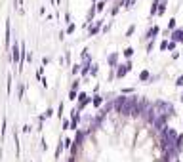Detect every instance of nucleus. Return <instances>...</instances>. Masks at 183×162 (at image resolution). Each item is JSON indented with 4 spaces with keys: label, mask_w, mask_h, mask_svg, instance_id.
I'll return each mask as SVG.
<instances>
[{
    "label": "nucleus",
    "mask_w": 183,
    "mask_h": 162,
    "mask_svg": "<svg viewBox=\"0 0 183 162\" xmlns=\"http://www.w3.org/2000/svg\"><path fill=\"white\" fill-rule=\"evenodd\" d=\"M168 114H160V116H156L155 118V122H153V128L155 130H158V132H162V130L166 128V124H168Z\"/></svg>",
    "instance_id": "1"
},
{
    "label": "nucleus",
    "mask_w": 183,
    "mask_h": 162,
    "mask_svg": "<svg viewBox=\"0 0 183 162\" xmlns=\"http://www.w3.org/2000/svg\"><path fill=\"white\" fill-rule=\"evenodd\" d=\"M21 55H23V54H21V46L15 42V44L12 46V63H19V65H21V61H23Z\"/></svg>",
    "instance_id": "2"
},
{
    "label": "nucleus",
    "mask_w": 183,
    "mask_h": 162,
    "mask_svg": "<svg viewBox=\"0 0 183 162\" xmlns=\"http://www.w3.org/2000/svg\"><path fill=\"white\" fill-rule=\"evenodd\" d=\"M130 69H132V61L128 59L124 65H118V67H117V78H124V76L128 75V71H130Z\"/></svg>",
    "instance_id": "3"
},
{
    "label": "nucleus",
    "mask_w": 183,
    "mask_h": 162,
    "mask_svg": "<svg viewBox=\"0 0 183 162\" xmlns=\"http://www.w3.org/2000/svg\"><path fill=\"white\" fill-rule=\"evenodd\" d=\"M78 122H80V111H78V109H72L71 111V130H76Z\"/></svg>",
    "instance_id": "4"
},
{
    "label": "nucleus",
    "mask_w": 183,
    "mask_h": 162,
    "mask_svg": "<svg viewBox=\"0 0 183 162\" xmlns=\"http://www.w3.org/2000/svg\"><path fill=\"white\" fill-rule=\"evenodd\" d=\"M170 40H174V42H177V44H183V29H176V31H172Z\"/></svg>",
    "instance_id": "5"
},
{
    "label": "nucleus",
    "mask_w": 183,
    "mask_h": 162,
    "mask_svg": "<svg viewBox=\"0 0 183 162\" xmlns=\"http://www.w3.org/2000/svg\"><path fill=\"white\" fill-rule=\"evenodd\" d=\"M118 52H113L111 55L107 57V63H109V67H118Z\"/></svg>",
    "instance_id": "6"
},
{
    "label": "nucleus",
    "mask_w": 183,
    "mask_h": 162,
    "mask_svg": "<svg viewBox=\"0 0 183 162\" xmlns=\"http://www.w3.org/2000/svg\"><path fill=\"white\" fill-rule=\"evenodd\" d=\"M103 21H97V23H93V25H90V27H88V33H90V36H93V34H97L99 31H101L103 27Z\"/></svg>",
    "instance_id": "7"
},
{
    "label": "nucleus",
    "mask_w": 183,
    "mask_h": 162,
    "mask_svg": "<svg viewBox=\"0 0 183 162\" xmlns=\"http://www.w3.org/2000/svg\"><path fill=\"white\" fill-rule=\"evenodd\" d=\"M160 33V27L158 25H155V27H151L149 31H147V34H145V38H149V40H155V36Z\"/></svg>",
    "instance_id": "8"
},
{
    "label": "nucleus",
    "mask_w": 183,
    "mask_h": 162,
    "mask_svg": "<svg viewBox=\"0 0 183 162\" xmlns=\"http://www.w3.org/2000/svg\"><path fill=\"white\" fill-rule=\"evenodd\" d=\"M176 151H177V155H181V153H183V134L177 135V141H176Z\"/></svg>",
    "instance_id": "9"
},
{
    "label": "nucleus",
    "mask_w": 183,
    "mask_h": 162,
    "mask_svg": "<svg viewBox=\"0 0 183 162\" xmlns=\"http://www.w3.org/2000/svg\"><path fill=\"white\" fill-rule=\"evenodd\" d=\"M92 105L96 107V109H99V107L103 105V97H101V96H93V97H92Z\"/></svg>",
    "instance_id": "10"
},
{
    "label": "nucleus",
    "mask_w": 183,
    "mask_h": 162,
    "mask_svg": "<svg viewBox=\"0 0 183 162\" xmlns=\"http://www.w3.org/2000/svg\"><path fill=\"white\" fill-rule=\"evenodd\" d=\"M166 8H168V2H166V0H162V2L158 4V13H156V15H164V13H166Z\"/></svg>",
    "instance_id": "11"
},
{
    "label": "nucleus",
    "mask_w": 183,
    "mask_h": 162,
    "mask_svg": "<svg viewBox=\"0 0 183 162\" xmlns=\"http://www.w3.org/2000/svg\"><path fill=\"white\" fill-rule=\"evenodd\" d=\"M52 114H54V109H46V111L40 114V122H44V120H46V118H50Z\"/></svg>",
    "instance_id": "12"
},
{
    "label": "nucleus",
    "mask_w": 183,
    "mask_h": 162,
    "mask_svg": "<svg viewBox=\"0 0 183 162\" xmlns=\"http://www.w3.org/2000/svg\"><path fill=\"white\" fill-rule=\"evenodd\" d=\"M149 78H151V72H149L147 69H145V71H141V72H139V80H141V82H145V80H149Z\"/></svg>",
    "instance_id": "13"
},
{
    "label": "nucleus",
    "mask_w": 183,
    "mask_h": 162,
    "mask_svg": "<svg viewBox=\"0 0 183 162\" xmlns=\"http://www.w3.org/2000/svg\"><path fill=\"white\" fill-rule=\"evenodd\" d=\"M132 55H134V48H126V50H124V57H126V59H130Z\"/></svg>",
    "instance_id": "14"
},
{
    "label": "nucleus",
    "mask_w": 183,
    "mask_h": 162,
    "mask_svg": "<svg viewBox=\"0 0 183 162\" xmlns=\"http://www.w3.org/2000/svg\"><path fill=\"white\" fill-rule=\"evenodd\" d=\"M90 75H92V76L97 75V63H92V65H90Z\"/></svg>",
    "instance_id": "15"
},
{
    "label": "nucleus",
    "mask_w": 183,
    "mask_h": 162,
    "mask_svg": "<svg viewBox=\"0 0 183 162\" xmlns=\"http://www.w3.org/2000/svg\"><path fill=\"white\" fill-rule=\"evenodd\" d=\"M107 6V0H103V2H97L96 4V8H97V12H103V8Z\"/></svg>",
    "instance_id": "16"
},
{
    "label": "nucleus",
    "mask_w": 183,
    "mask_h": 162,
    "mask_svg": "<svg viewBox=\"0 0 183 162\" xmlns=\"http://www.w3.org/2000/svg\"><path fill=\"white\" fill-rule=\"evenodd\" d=\"M168 29L170 31H176V17H172L170 21H168Z\"/></svg>",
    "instance_id": "17"
},
{
    "label": "nucleus",
    "mask_w": 183,
    "mask_h": 162,
    "mask_svg": "<svg viewBox=\"0 0 183 162\" xmlns=\"http://www.w3.org/2000/svg\"><path fill=\"white\" fill-rule=\"evenodd\" d=\"M168 44H170V40H162V42H160V50L166 52V50H168Z\"/></svg>",
    "instance_id": "18"
},
{
    "label": "nucleus",
    "mask_w": 183,
    "mask_h": 162,
    "mask_svg": "<svg viewBox=\"0 0 183 162\" xmlns=\"http://www.w3.org/2000/svg\"><path fill=\"white\" fill-rule=\"evenodd\" d=\"M86 99H88V96H86V93H84V92H80V93H78V103H82V101H86Z\"/></svg>",
    "instance_id": "19"
},
{
    "label": "nucleus",
    "mask_w": 183,
    "mask_h": 162,
    "mask_svg": "<svg viewBox=\"0 0 183 162\" xmlns=\"http://www.w3.org/2000/svg\"><path fill=\"white\" fill-rule=\"evenodd\" d=\"M76 92H78V90H71V92H69V99H71V101H75V99L78 97V96H76Z\"/></svg>",
    "instance_id": "20"
},
{
    "label": "nucleus",
    "mask_w": 183,
    "mask_h": 162,
    "mask_svg": "<svg viewBox=\"0 0 183 162\" xmlns=\"http://www.w3.org/2000/svg\"><path fill=\"white\" fill-rule=\"evenodd\" d=\"M80 69H82V67H80V65H72V71H71V72H72V75H75V76H76V75H78V72H80Z\"/></svg>",
    "instance_id": "21"
},
{
    "label": "nucleus",
    "mask_w": 183,
    "mask_h": 162,
    "mask_svg": "<svg viewBox=\"0 0 183 162\" xmlns=\"http://www.w3.org/2000/svg\"><path fill=\"white\" fill-rule=\"evenodd\" d=\"M135 4V0H126V4H124V10H130Z\"/></svg>",
    "instance_id": "22"
},
{
    "label": "nucleus",
    "mask_w": 183,
    "mask_h": 162,
    "mask_svg": "<svg viewBox=\"0 0 183 162\" xmlns=\"http://www.w3.org/2000/svg\"><path fill=\"white\" fill-rule=\"evenodd\" d=\"M75 23H69V27H67V34H72V33H75Z\"/></svg>",
    "instance_id": "23"
},
{
    "label": "nucleus",
    "mask_w": 183,
    "mask_h": 162,
    "mask_svg": "<svg viewBox=\"0 0 183 162\" xmlns=\"http://www.w3.org/2000/svg\"><path fill=\"white\" fill-rule=\"evenodd\" d=\"M176 86H177V88H183V75H181V76H177V80H176Z\"/></svg>",
    "instance_id": "24"
},
{
    "label": "nucleus",
    "mask_w": 183,
    "mask_h": 162,
    "mask_svg": "<svg viewBox=\"0 0 183 162\" xmlns=\"http://www.w3.org/2000/svg\"><path fill=\"white\" fill-rule=\"evenodd\" d=\"M134 31H135V25H130V29L126 31V36H132V34H134Z\"/></svg>",
    "instance_id": "25"
},
{
    "label": "nucleus",
    "mask_w": 183,
    "mask_h": 162,
    "mask_svg": "<svg viewBox=\"0 0 183 162\" xmlns=\"http://www.w3.org/2000/svg\"><path fill=\"white\" fill-rule=\"evenodd\" d=\"M78 84H80V80H78V78H76V80H75V82H72V84H71V90H78Z\"/></svg>",
    "instance_id": "26"
},
{
    "label": "nucleus",
    "mask_w": 183,
    "mask_h": 162,
    "mask_svg": "<svg viewBox=\"0 0 183 162\" xmlns=\"http://www.w3.org/2000/svg\"><path fill=\"white\" fill-rule=\"evenodd\" d=\"M176 44H177V42H174V40H170V44H168V50H170V52H174V50H176Z\"/></svg>",
    "instance_id": "27"
},
{
    "label": "nucleus",
    "mask_w": 183,
    "mask_h": 162,
    "mask_svg": "<svg viewBox=\"0 0 183 162\" xmlns=\"http://www.w3.org/2000/svg\"><path fill=\"white\" fill-rule=\"evenodd\" d=\"M63 143H65V147H71V145H72V141H71L69 137H65V139H63Z\"/></svg>",
    "instance_id": "28"
},
{
    "label": "nucleus",
    "mask_w": 183,
    "mask_h": 162,
    "mask_svg": "<svg viewBox=\"0 0 183 162\" xmlns=\"http://www.w3.org/2000/svg\"><path fill=\"white\" fill-rule=\"evenodd\" d=\"M71 128V122L69 120H63V130H69Z\"/></svg>",
    "instance_id": "29"
},
{
    "label": "nucleus",
    "mask_w": 183,
    "mask_h": 162,
    "mask_svg": "<svg viewBox=\"0 0 183 162\" xmlns=\"http://www.w3.org/2000/svg\"><path fill=\"white\" fill-rule=\"evenodd\" d=\"M155 48V40H151V42L147 44V52H151V50H153Z\"/></svg>",
    "instance_id": "30"
},
{
    "label": "nucleus",
    "mask_w": 183,
    "mask_h": 162,
    "mask_svg": "<svg viewBox=\"0 0 183 162\" xmlns=\"http://www.w3.org/2000/svg\"><path fill=\"white\" fill-rule=\"evenodd\" d=\"M120 12V8H117V6H113V10H111V15H117Z\"/></svg>",
    "instance_id": "31"
},
{
    "label": "nucleus",
    "mask_w": 183,
    "mask_h": 162,
    "mask_svg": "<svg viewBox=\"0 0 183 162\" xmlns=\"http://www.w3.org/2000/svg\"><path fill=\"white\" fill-rule=\"evenodd\" d=\"M42 75H44V69H42V67H40V69L36 71V76H38V78H42Z\"/></svg>",
    "instance_id": "32"
},
{
    "label": "nucleus",
    "mask_w": 183,
    "mask_h": 162,
    "mask_svg": "<svg viewBox=\"0 0 183 162\" xmlns=\"http://www.w3.org/2000/svg\"><path fill=\"white\" fill-rule=\"evenodd\" d=\"M134 92V88H126V90H122V93H132Z\"/></svg>",
    "instance_id": "33"
},
{
    "label": "nucleus",
    "mask_w": 183,
    "mask_h": 162,
    "mask_svg": "<svg viewBox=\"0 0 183 162\" xmlns=\"http://www.w3.org/2000/svg\"><path fill=\"white\" fill-rule=\"evenodd\" d=\"M23 132L25 134H31V126H23Z\"/></svg>",
    "instance_id": "34"
},
{
    "label": "nucleus",
    "mask_w": 183,
    "mask_h": 162,
    "mask_svg": "<svg viewBox=\"0 0 183 162\" xmlns=\"http://www.w3.org/2000/svg\"><path fill=\"white\" fill-rule=\"evenodd\" d=\"M96 2H97V0H92V4H96Z\"/></svg>",
    "instance_id": "35"
},
{
    "label": "nucleus",
    "mask_w": 183,
    "mask_h": 162,
    "mask_svg": "<svg viewBox=\"0 0 183 162\" xmlns=\"http://www.w3.org/2000/svg\"><path fill=\"white\" fill-rule=\"evenodd\" d=\"M181 101H183V93H181Z\"/></svg>",
    "instance_id": "36"
}]
</instances>
